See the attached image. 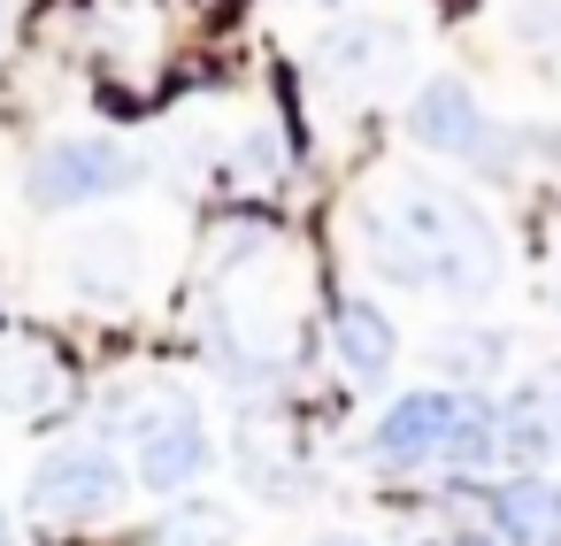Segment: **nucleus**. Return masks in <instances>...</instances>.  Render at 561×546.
I'll return each mask as SVG.
<instances>
[{
    "label": "nucleus",
    "instance_id": "f257e3e1",
    "mask_svg": "<svg viewBox=\"0 0 561 546\" xmlns=\"http://www.w3.org/2000/svg\"><path fill=\"white\" fill-rule=\"evenodd\" d=\"M392 224L408 231V247H415L431 293H454V300H484V293H492V277H500V239H492V224H484L461 193L408 185V193L392 201Z\"/></svg>",
    "mask_w": 561,
    "mask_h": 546
},
{
    "label": "nucleus",
    "instance_id": "f03ea898",
    "mask_svg": "<svg viewBox=\"0 0 561 546\" xmlns=\"http://www.w3.org/2000/svg\"><path fill=\"white\" fill-rule=\"evenodd\" d=\"M139 185V162L131 147L101 139V132H78V139H55L32 170H24V201L62 216V208H93V201H116Z\"/></svg>",
    "mask_w": 561,
    "mask_h": 546
},
{
    "label": "nucleus",
    "instance_id": "7ed1b4c3",
    "mask_svg": "<svg viewBox=\"0 0 561 546\" xmlns=\"http://www.w3.org/2000/svg\"><path fill=\"white\" fill-rule=\"evenodd\" d=\"M124 492H131V469H124L108 446H55V454L32 469V515L70 523V531L116 515Z\"/></svg>",
    "mask_w": 561,
    "mask_h": 546
},
{
    "label": "nucleus",
    "instance_id": "20e7f679",
    "mask_svg": "<svg viewBox=\"0 0 561 546\" xmlns=\"http://www.w3.org/2000/svg\"><path fill=\"white\" fill-rule=\"evenodd\" d=\"M208 462H216V446H208V423L193 416V400H154L131 423V477L147 492H185L208 477Z\"/></svg>",
    "mask_w": 561,
    "mask_h": 546
},
{
    "label": "nucleus",
    "instance_id": "39448f33",
    "mask_svg": "<svg viewBox=\"0 0 561 546\" xmlns=\"http://www.w3.org/2000/svg\"><path fill=\"white\" fill-rule=\"evenodd\" d=\"M454 423H461V393H454V385H415V393H400V400L377 416L369 462H377V469H431V462H446Z\"/></svg>",
    "mask_w": 561,
    "mask_h": 546
},
{
    "label": "nucleus",
    "instance_id": "423d86ee",
    "mask_svg": "<svg viewBox=\"0 0 561 546\" xmlns=\"http://www.w3.org/2000/svg\"><path fill=\"white\" fill-rule=\"evenodd\" d=\"M484 531L500 546H561V485L538 469H515L484 492Z\"/></svg>",
    "mask_w": 561,
    "mask_h": 546
},
{
    "label": "nucleus",
    "instance_id": "0eeeda50",
    "mask_svg": "<svg viewBox=\"0 0 561 546\" xmlns=\"http://www.w3.org/2000/svg\"><path fill=\"white\" fill-rule=\"evenodd\" d=\"M408 139L423 147V155H477L484 147V109H477V93L461 86V78H431L415 101H408Z\"/></svg>",
    "mask_w": 561,
    "mask_h": 546
},
{
    "label": "nucleus",
    "instance_id": "6e6552de",
    "mask_svg": "<svg viewBox=\"0 0 561 546\" xmlns=\"http://www.w3.org/2000/svg\"><path fill=\"white\" fill-rule=\"evenodd\" d=\"M331 339H339V362H346L362 385H377V377L400 369V331H392V316H385L369 293H339V308H331Z\"/></svg>",
    "mask_w": 561,
    "mask_h": 546
},
{
    "label": "nucleus",
    "instance_id": "1a4fd4ad",
    "mask_svg": "<svg viewBox=\"0 0 561 546\" xmlns=\"http://www.w3.org/2000/svg\"><path fill=\"white\" fill-rule=\"evenodd\" d=\"M62 393V362H47L39 346H0V408L9 416H32Z\"/></svg>",
    "mask_w": 561,
    "mask_h": 546
},
{
    "label": "nucleus",
    "instance_id": "9d476101",
    "mask_svg": "<svg viewBox=\"0 0 561 546\" xmlns=\"http://www.w3.org/2000/svg\"><path fill=\"white\" fill-rule=\"evenodd\" d=\"M546 446H553V431H546V393H515V400L500 408V454L530 469Z\"/></svg>",
    "mask_w": 561,
    "mask_h": 546
},
{
    "label": "nucleus",
    "instance_id": "9b49d317",
    "mask_svg": "<svg viewBox=\"0 0 561 546\" xmlns=\"http://www.w3.org/2000/svg\"><path fill=\"white\" fill-rule=\"evenodd\" d=\"M446 462H454V469H484V462H500V408H492V400L461 393V423H454Z\"/></svg>",
    "mask_w": 561,
    "mask_h": 546
},
{
    "label": "nucleus",
    "instance_id": "f8f14e48",
    "mask_svg": "<svg viewBox=\"0 0 561 546\" xmlns=\"http://www.w3.org/2000/svg\"><path fill=\"white\" fill-rule=\"evenodd\" d=\"M385 47H392V32H377V24L331 32V39H323V70H331V78H362V70H377Z\"/></svg>",
    "mask_w": 561,
    "mask_h": 546
},
{
    "label": "nucleus",
    "instance_id": "ddd939ff",
    "mask_svg": "<svg viewBox=\"0 0 561 546\" xmlns=\"http://www.w3.org/2000/svg\"><path fill=\"white\" fill-rule=\"evenodd\" d=\"M500 354H507L500 331H446V339H438V369H446V377H484Z\"/></svg>",
    "mask_w": 561,
    "mask_h": 546
},
{
    "label": "nucleus",
    "instance_id": "4468645a",
    "mask_svg": "<svg viewBox=\"0 0 561 546\" xmlns=\"http://www.w3.org/2000/svg\"><path fill=\"white\" fill-rule=\"evenodd\" d=\"M438 546H500L492 531H454V538H438Z\"/></svg>",
    "mask_w": 561,
    "mask_h": 546
},
{
    "label": "nucleus",
    "instance_id": "2eb2a0df",
    "mask_svg": "<svg viewBox=\"0 0 561 546\" xmlns=\"http://www.w3.org/2000/svg\"><path fill=\"white\" fill-rule=\"evenodd\" d=\"M316 546H377V538H362V531H323Z\"/></svg>",
    "mask_w": 561,
    "mask_h": 546
},
{
    "label": "nucleus",
    "instance_id": "dca6fc26",
    "mask_svg": "<svg viewBox=\"0 0 561 546\" xmlns=\"http://www.w3.org/2000/svg\"><path fill=\"white\" fill-rule=\"evenodd\" d=\"M0 546H16V523H9V508H0Z\"/></svg>",
    "mask_w": 561,
    "mask_h": 546
},
{
    "label": "nucleus",
    "instance_id": "f3484780",
    "mask_svg": "<svg viewBox=\"0 0 561 546\" xmlns=\"http://www.w3.org/2000/svg\"><path fill=\"white\" fill-rule=\"evenodd\" d=\"M553 431H561V385H553Z\"/></svg>",
    "mask_w": 561,
    "mask_h": 546
},
{
    "label": "nucleus",
    "instance_id": "a211bd4d",
    "mask_svg": "<svg viewBox=\"0 0 561 546\" xmlns=\"http://www.w3.org/2000/svg\"><path fill=\"white\" fill-rule=\"evenodd\" d=\"M0 39H9V0H0Z\"/></svg>",
    "mask_w": 561,
    "mask_h": 546
},
{
    "label": "nucleus",
    "instance_id": "6ab92c4d",
    "mask_svg": "<svg viewBox=\"0 0 561 546\" xmlns=\"http://www.w3.org/2000/svg\"><path fill=\"white\" fill-rule=\"evenodd\" d=\"M553 308H561V277H553Z\"/></svg>",
    "mask_w": 561,
    "mask_h": 546
},
{
    "label": "nucleus",
    "instance_id": "aec40b11",
    "mask_svg": "<svg viewBox=\"0 0 561 546\" xmlns=\"http://www.w3.org/2000/svg\"><path fill=\"white\" fill-rule=\"evenodd\" d=\"M323 9H339V0H323Z\"/></svg>",
    "mask_w": 561,
    "mask_h": 546
}]
</instances>
